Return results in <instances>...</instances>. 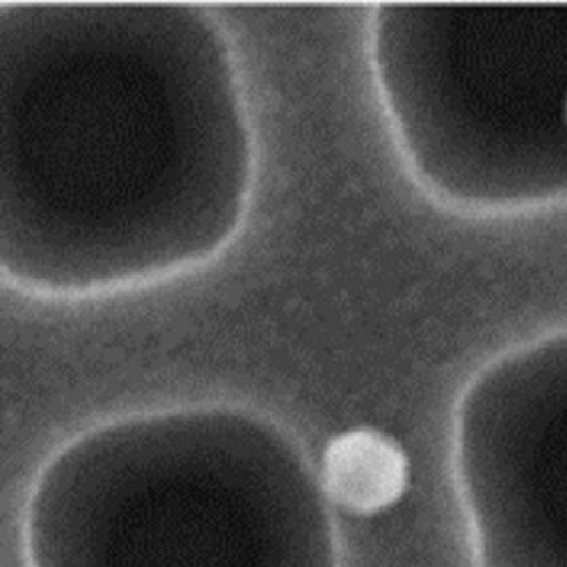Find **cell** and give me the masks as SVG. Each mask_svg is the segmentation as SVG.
Wrapping results in <instances>:
<instances>
[{"label":"cell","mask_w":567,"mask_h":567,"mask_svg":"<svg viewBox=\"0 0 567 567\" xmlns=\"http://www.w3.org/2000/svg\"><path fill=\"white\" fill-rule=\"evenodd\" d=\"M462 482L480 567H567V442L475 445Z\"/></svg>","instance_id":"1"},{"label":"cell","mask_w":567,"mask_h":567,"mask_svg":"<svg viewBox=\"0 0 567 567\" xmlns=\"http://www.w3.org/2000/svg\"><path fill=\"white\" fill-rule=\"evenodd\" d=\"M323 485L327 495L347 512L378 514L405 492L408 457L379 431H347L327 445Z\"/></svg>","instance_id":"2"}]
</instances>
